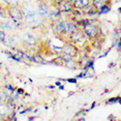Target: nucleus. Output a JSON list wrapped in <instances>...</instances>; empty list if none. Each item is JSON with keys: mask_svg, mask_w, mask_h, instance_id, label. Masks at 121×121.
Listing matches in <instances>:
<instances>
[{"mask_svg": "<svg viewBox=\"0 0 121 121\" xmlns=\"http://www.w3.org/2000/svg\"><path fill=\"white\" fill-rule=\"evenodd\" d=\"M79 54V48L77 46H75L73 43H71L69 42H66L63 45V47L60 50V58L62 60H67L70 58H77Z\"/></svg>", "mask_w": 121, "mask_h": 121, "instance_id": "f257e3e1", "label": "nucleus"}, {"mask_svg": "<svg viewBox=\"0 0 121 121\" xmlns=\"http://www.w3.org/2000/svg\"><path fill=\"white\" fill-rule=\"evenodd\" d=\"M51 28L53 33L57 37L63 38L67 35V21L60 19V20L51 22Z\"/></svg>", "mask_w": 121, "mask_h": 121, "instance_id": "f03ea898", "label": "nucleus"}, {"mask_svg": "<svg viewBox=\"0 0 121 121\" xmlns=\"http://www.w3.org/2000/svg\"><path fill=\"white\" fill-rule=\"evenodd\" d=\"M82 31H83L84 35L86 36L87 39H95L99 36V33H100V30L98 28V26L92 24L91 22H88L87 24H85L84 26L81 27Z\"/></svg>", "mask_w": 121, "mask_h": 121, "instance_id": "7ed1b4c3", "label": "nucleus"}, {"mask_svg": "<svg viewBox=\"0 0 121 121\" xmlns=\"http://www.w3.org/2000/svg\"><path fill=\"white\" fill-rule=\"evenodd\" d=\"M66 39H67V42L73 43V45L77 46L79 48V46H83L84 43H86V40L85 39H87V38L84 35L83 31H82V29H81V27H80L77 31L73 32V33L67 34L66 35Z\"/></svg>", "mask_w": 121, "mask_h": 121, "instance_id": "20e7f679", "label": "nucleus"}, {"mask_svg": "<svg viewBox=\"0 0 121 121\" xmlns=\"http://www.w3.org/2000/svg\"><path fill=\"white\" fill-rule=\"evenodd\" d=\"M7 15L9 18H10L15 23L24 20V12L23 9H20V6H9L7 5Z\"/></svg>", "mask_w": 121, "mask_h": 121, "instance_id": "39448f33", "label": "nucleus"}, {"mask_svg": "<svg viewBox=\"0 0 121 121\" xmlns=\"http://www.w3.org/2000/svg\"><path fill=\"white\" fill-rule=\"evenodd\" d=\"M13 114V107L7 103H0V119H9Z\"/></svg>", "mask_w": 121, "mask_h": 121, "instance_id": "423d86ee", "label": "nucleus"}, {"mask_svg": "<svg viewBox=\"0 0 121 121\" xmlns=\"http://www.w3.org/2000/svg\"><path fill=\"white\" fill-rule=\"evenodd\" d=\"M38 16L40 17L42 20H49V13H50V7L49 5L43 2V0L40 1V3L38 4V9H37Z\"/></svg>", "mask_w": 121, "mask_h": 121, "instance_id": "0eeeda50", "label": "nucleus"}, {"mask_svg": "<svg viewBox=\"0 0 121 121\" xmlns=\"http://www.w3.org/2000/svg\"><path fill=\"white\" fill-rule=\"evenodd\" d=\"M23 43L29 47H33L37 43V39L32 32H26L23 36Z\"/></svg>", "mask_w": 121, "mask_h": 121, "instance_id": "6e6552de", "label": "nucleus"}, {"mask_svg": "<svg viewBox=\"0 0 121 121\" xmlns=\"http://www.w3.org/2000/svg\"><path fill=\"white\" fill-rule=\"evenodd\" d=\"M62 65L63 66H65L66 68H69V69H78L80 67V62L77 60L76 58H70V59H67V60H63L62 62Z\"/></svg>", "mask_w": 121, "mask_h": 121, "instance_id": "1a4fd4ad", "label": "nucleus"}, {"mask_svg": "<svg viewBox=\"0 0 121 121\" xmlns=\"http://www.w3.org/2000/svg\"><path fill=\"white\" fill-rule=\"evenodd\" d=\"M62 19V13H60L57 7H54L53 9H50V13H49V20H51V22L57 21Z\"/></svg>", "mask_w": 121, "mask_h": 121, "instance_id": "9d476101", "label": "nucleus"}, {"mask_svg": "<svg viewBox=\"0 0 121 121\" xmlns=\"http://www.w3.org/2000/svg\"><path fill=\"white\" fill-rule=\"evenodd\" d=\"M90 4V0H73V6L76 9L82 10L84 7L88 6Z\"/></svg>", "mask_w": 121, "mask_h": 121, "instance_id": "9b49d317", "label": "nucleus"}, {"mask_svg": "<svg viewBox=\"0 0 121 121\" xmlns=\"http://www.w3.org/2000/svg\"><path fill=\"white\" fill-rule=\"evenodd\" d=\"M110 3H112V0H90V4L97 10L101 6H104L106 4H110Z\"/></svg>", "mask_w": 121, "mask_h": 121, "instance_id": "f8f14e48", "label": "nucleus"}, {"mask_svg": "<svg viewBox=\"0 0 121 121\" xmlns=\"http://www.w3.org/2000/svg\"><path fill=\"white\" fill-rule=\"evenodd\" d=\"M30 60L35 62V63H39V64L40 63H45V59H43V57L39 53L32 54L31 56H30Z\"/></svg>", "mask_w": 121, "mask_h": 121, "instance_id": "ddd939ff", "label": "nucleus"}, {"mask_svg": "<svg viewBox=\"0 0 121 121\" xmlns=\"http://www.w3.org/2000/svg\"><path fill=\"white\" fill-rule=\"evenodd\" d=\"M0 16H1L2 18H5V19L9 18V15H7V5L2 6V5L0 4Z\"/></svg>", "mask_w": 121, "mask_h": 121, "instance_id": "4468645a", "label": "nucleus"}, {"mask_svg": "<svg viewBox=\"0 0 121 121\" xmlns=\"http://www.w3.org/2000/svg\"><path fill=\"white\" fill-rule=\"evenodd\" d=\"M6 5H9V6H19L20 4V1L19 0H3Z\"/></svg>", "mask_w": 121, "mask_h": 121, "instance_id": "2eb2a0df", "label": "nucleus"}, {"mask_svg": "<svg viewBox=\"0 0 121 121\" xmlns=\"http://www.w3.org/2000/svg\"><path fill=\"white\" fill-rule=\"evenodd\" d=\"M6 40V34L3 29H0V42L1 43H5Z\"/></svg>", "mask_w": 121, "mask_h": 121, "instance_id": "dca6fc26", "label": "nucleus"}, {"mask_svg": "<svg viewBox=\"0 0 121 121\" xmlns=\"http://www.w3.org/2000/svg\"><path fill=\"white\" fill-rule=\"evenodd\" d=\"M62 1H63V0H51V4H52V6L56 7L57 5L60 4Z\"/></svg>", "mask_w": 121, "mask_h": 121, "instance_id": "f3484780", "label": "nucleus"}, {"mask_svg": "<svg viewBox=\"0 0 121 121\" xmlns=\"http://www.w3.org/2000/svg\"><path fill=\"white\" fill-rule=\"evenodd\" d=\"M37 1H42V0H37Z\"/></svg>", "mask_w": 121, "mask_h": 121, "instance_id": "a211bd4d", "label": "nucleus"}]
</instances>
